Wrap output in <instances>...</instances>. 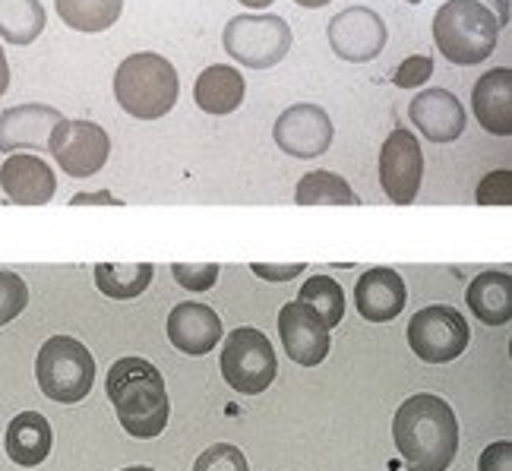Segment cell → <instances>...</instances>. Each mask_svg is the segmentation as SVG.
Wrapping results in <instances>:
<instances>
[{
  "mask_svg": "<svg viewBox=\"0 0 512 471\" xmlns=\"http://www.w3.org/2000/svg\"><path fill=\"white\" fill-rule=\"evenodd\" d=\"M0 187H4L7 200L16 206H45L54 200L57 178L51 165L38 159V155L13 152L0 165Z\"/></svg>",
  "mask_w": 512,
  "mask_h": 471,
  "instance_id": "e0dca14e",
  "label": "cell"
},
{
  "mask_svg": "<svg viewBox=\"0 0 512 471\" xmlns=\"http://www.w3.org/2000/svg\"><path fill=\"white\" fill-rule=\"evenodd\" d=\"M225 339V329L219 313L206 304H177L168 313V342L184 351L190 358H203L209 351L219 348V342Z\"/></svg>",
  "mask_w": 512,
  "mask_h": 471,
  "instance_id": "2e32d148",
  "label": "cell"
},
{
  "mask_svg": "<svg viewBox=\"0 0 512 471\" xmlns=\"http://www.w3.org/2000/svg\"><path fill=\"white\" fill-rule=\"evenodd\" d=\"M424 181V152L418 136L396 127L380 149V187L386 200L396 206H411L418 200V190Z\"/></svg>",
  "mask_w": 512,
  "mask_h": 471,
  "instance_id": "30bf717a",
  "label": "cell"
},
{
  "mask_svg": "<svg viewBox=\"0 0 512 471\" xmlns=\"http://www.w3.org/2000/svg\"><path fill=\"white\" fill-rule=\"evenodd\" d=\"M121 471H152L149 465H133V468H121Z\"/></svg>",
  "mask_w": 512,
  "mask_h": 471,
  "instance_id": "ab89813d",
  "label": "cell"
},
{
  "mask_svg": "<svg viewBox=\"0 0 512 471\" xmlns=\"http://www.w3.org/2000/svg\"><path fill=\"white\" fill-rule=\"evenodd\" d=\"M405 4H421V0H405Z\"/></svg>",
  "mask_w": 512,
  "mask_h": 471,
  "instance_id": "60d3db41",
  "label": "cell"
},
{
  "mask_svg": "<svg viewBox=\"0 0 512 471\" xmlns=\"http://www.w3.org/2000/svg\"><path fill=\"white\" fill-rule=\"evenodd\" d=\"M181 95V80L168 57L155 51H136L124 57L114 73V98L121 111L136 121H159Z\"/></svg>",
  "mask_w": 512,
  "mask_h": 471,
  "instance_id": "3957f363",
  "label": "cell"
},
{
  "mask_svg": "<svg viewBox=\"0 0 512 471\" xmlns=\"http://www.w3.org/2000/svg\"><path fill=\"white\" fill-rule=\"evenodd\" d=\"M329 45L348 64H370L383 54L389 32L377 10L370 7H348L329 19Z\"/></svg>",
  "mask_w": 512,
  "mask_h": 471,
  "instance_id": "8fae6325",
  "label": "cell"
},
{
  "mask_svg": "<svg viewBox=\"0 0 512 471\" xmlns=\"http://www.w3.org/2000/svg\"><path fill=\"white\" fill-rule=\"evenodd\" d=\"M92 276L105 298L133 301L152 285L155 266L152 263H98L92 269Z\"/></svg>",
  "mask_w": 512,
  "mask_h": 471,
  "instance_id": "603a6c76",
  "label": "cell"
},
{
  "mask_svg": "<svg viewBox=\"0 0 512 471\" xmlns=\"http://www.w3.org/2000/svg\"><path fill=\"white\" fill-rule=\"evenodd\" d=\"M64 114L51 105H13L0 114V152L13 155L19 149L48 152V140Z\"/></svg>",
  "mask_w": 512,
  "mask_h": 471,
  "instance_id": "9a60e30c",
  "label": "cell"
},
{
  "mask_svg": "<svg viewBox=\"0 0 512 471\" xmlns=\"http://www.w3.org/2000/svg\"><path fill=\"white\" fill-rule=\"evenodd\" d=\"M503 26L478 0H446L433 16L437 51L456 67H475L497 51Z\"/></svg>",
  "mask_w": 512,
  "mask_h": 471,
  "instance_id": "277c9868",
  "label": "cell"
},
{
  "mask_svg": "<svg viewBox=\"0 0 512 471\" xmlns=\"http://www.w3.org/2000/svg\"><path fill=\"white\" fill-rule=\"evenodd\" d=\"M478 471H512V443L509 440L490 443L478 459Z\"/></svg>",
  "mask_w": 512,
  "mask_h": 471,
  "instance_id": "d6a6232c",
  "label": "cell"
},
{
  "mask_svg": "<svg viewBox=\"0 0 512 471\" xmlns=\"http://www.w3.org/2000/svg\"><path fill=\"white\" fill-rule=\"evenodd\" d=\"M298 206H358V193L345 178L332 171H307L294 190Z\"/></svg>",
  "mask_w": 512,
  "mask_h": 471,
  "instance_id": "484cf974",
  "label": "cell"
},
{
  "mask_svg": "<svg viewBox=\"0 0 512 471\" xmlns=\"http://www.w3.org/2000/svg\"><path fill=\"white\" fill-rule=\"evenodd\" d=\"M7 89H10V64H7L4 48H0V98L7 95Z\"/></svg>",
  "mask_w": 512,
  "mask_h": 471,
  "instance_id": "8d00e7d4",
  "label": "cell"
},
{
  "mask_svg": "<svg viewBox=\"0 0 512 471\" xmlns=\"http://www.w3.org/2000/svg\"><path fill=\"white\" fill-rule=\"evenodd\" d=\"M509 187H512V171H490L487 178L481 181V187H478V203L481 206H506L509 200H512V193H509Z\"/></svg>",
  "mask_w": 512,
  "mask_h": 471,
  "instance_id": "1f68e13d",
  "label": "cell"
},
{
  "mask_svg": "<svg viewBox=\"0 0 512 471\" xmlns=\"http://www.w3.org/2000/svg\"><path fill=\"white\" fill-rule=\"evenodd\" d=\"M307 269V263H285V266H266V263H250V272L253 276H260L266 282H288L294 276H301V272Z\"/></svg>",
  "mask_w": 512,
  "mask_h": 471,
  "instance_id": "836d02e7",
  "label": "cell"
},
{
  "mask_svg": "<svg viewBox=\"0 0 512 471\" xmlns=\"http://www.w3.org/2000/svg\"><path fill=\"white\" fill-rule=\"evenodd\" d=\"M241 7H247V10H266V7H272L275 0H238Z\"/></svg>",
  "mask_w": 512,
  "mask_h": 471,
  "instance_id": "74e56055",
  "label": "cell"
},
{
  "mask_svg": "<svg viewBox=\"0 0 512 471\" xmlns=\"http://www.w3.org/2000/svg\"><path fill=\"white\" fill-rule=\"evenodd\" d=\"M222 45L231 61L250 70H269L282 64L291 51V29L282 16L272 13H241L228 19Z\"/></svg>",
  "mask_w": 512,
  "mask_h": 471,
  "instance_id": "8992f818",
  "label": "cell"
},
{
  "mask_svg": "<svg viewBox=\"0 0 512 471\" xmlns=\"http://www.w3.org/2000/svg\"><path fill=\"white\" fill-rule=\"evenodd\" d=\"M465 301L471 313L487 326H506L512 320V279L503 269H487L471 279Z\"/></svg>",
  "mask_w": 512,
  "mask_h": 471,
  "instance_id": "7402d4cb",
  "label": "cell"
},
{
  "mask_svg": "<svg viewBox=\"0 0 512 471\" xmlns=\"http://www.w3.org/2000/svg\"><path fill=\"white\" fill-rule=\"evenodd\" d=\"M51 440H54V434H51L48 418L38 415V411H23V415H16L7 424L4 446H7V456L19 468H35L48 459Z\"/></svg>",
  "mask_w": 512,
  "mask_h": 471,
  "instance_id": "44dd1931",
  "label": "cell"
},
{
  "mask_svg": "<svg viewBox=\"0 0 512 471\" xmlns=\"http://www.w3.org/2000/svg\"><path fill=\"white\" fill-rule=\"evenodd\" d=\"M272 140L294 159H320L332 146V121L320 105H291L275 121Z\"/></svg>",
  "mask_w": 512,
  "mask_h": 471,
  "instance_id": "7c38bea8",
  "label": "cell"
},
{
  "mask_svg": "<svg viewBox=\"0 0 512 471\" xmlns=\"http://www.w3.org/2000/svg\"><path fill=\"white\" fill-rule=\"evenodd\" d=\"M222 377L225 383L241 392V396H260L266 392L279 374V361H275V348L253 326H238L222 339Z\"/></svg>",
  "mask_w": 512,
  "mask_h": 471,
  "instance_id": "52a82bcc",
  "label": "cell"
},
{
  "mask_svg": "<svg viewBox=\"0 0 512 471\" xmlns=\"http://www.w3.org/2000/svg\"><path fill=\"white\" fill-rule=\"evenodd\" d=\"M471 111L475 121L494 136L512 133V70L497 67L484 73L471 89Z\"/></svg>",
  "mask_w": 512,
  "mask_h": 471,
  "instance_id": "d6986e66",
  "label": "cell"
},
{
  "mask_svg": "<svg viewBox=\"0 0 512 471\" xmlns=\"http://www.w3.org/2000/svg\"><path fill=\"white\" fill-rule=\"evenodd\" d=\"M433 76V61L427 54H411L399 64V70L392 73V83L399 89H418V86H427V80Z\"/></svg>",
  "mask_w": 512,
  "mask_h": 471,
  "instance_id": "4dcf8cb0",
  "label": "cell"
},
{
  "mask_svg": "<svg viewBox=\"0 0 512 471\" xmlns=\"http://www.w3.org/2000/svg\"><path fill=\"white\" fill-rule=\"evenodd\" d=\"M48 13L42 0H0V38L10 45H32L45 32Z\"/></svg>",
  "mask_w": 512,
  "mask_h": 471,
  "instance_id": "cb8c5ba5",
  "label": "cell"
},
{
  "mask_svg": "<svg viewBox=\"0 0 512 471\" xmlns=\"http://www.w3.org/2000/svg\"><path fill=\"white\" fill-rule=\"evenodd\" d=\"M298 301L307 304L317 317L326 323V329H336L345 320V291L336 279L329 276H313L304 282Z\"/></svg>",
  "mask_w": 512,
  "mask_h": 471,
  "instance_id": "4316f807",
  "label": "cell"
},
{
  "mask_svg": "<svg viewBox=\"0 0 512 471\" xmlns=\"http://www.w3.org/2000/svg\"><path fill=\"white\" fill-rule=\"evenodd\" d=\"M29 304V288L26 282L10 269H0V326L13 323Z\"/></svg>",
  "mask_w": 512,
  "mask_h": 471,
  "instance_id": "83f0119b",
  "label": "cell"
},
{
  "mask_svg": "<svg viewBox=\"0 0 512 471\" xmlns=\"http://www.w3.org/2000/svg\"><path fill=\"white\" fill-rule=\"evenodd\" d=\"M408 117L430 143H456L468 124L462 102L449 89H421L411 98Z\"/></svg>",
  "mask_w": 512,
  "mask_h": 471,
  "instance_id": "5bb4252c",
  "label": "cell"
},
{
  "mask_svg": "<svg viewBox=\"0 0 512 471\" xmlns=\"http://www.w3.org/2000/svg\"><path fill=\"white\" fill-rule=\"evenodd\" d=\"M51 159L70 178H92L105 168L111 155V136L92 121H64L54 127L48 140Z\"/></svg>",
  "mask_w": 512,
  "mask_h": 471,
  "instance_id": "9c48e42d",
  "label": "cell"
},
{
  "mask_svg": "<svg viewBox=\"0 0 512 471\" xmlns=\"http://www.w3.org/2000/svg\"><path fill=\"white\" fill-rule=\"evenodd\" d=\"M478 4H481L484 10L494 13L500 26H509V16H512V13H509V0H478Z\"/></svg>",
  "mask_w": 512,
  "mask_h": 471,
  "instance_id": "d590c367",
  "label": "cell"
},
{
  "mask_svg": "<svg viewBox=\"0 0 512 471\" xmlns=\"http://www.w3.org/2000/svg\"><path fill=\"white\" fill-rule=\"evenodd\" d=\"M468 342H471L468 320L456 307L430 304L421 307L408 323V345L424 364L456 361L459 355H465Z\"/></svg>",
  "mask_w": 512,
  "mask_h": 471,
  "instance_id": "ba28073f",
  "label": "cell"
},
{
  "mask_svg": "<svg viewBox=\"0 0 512 471\" xmlns=\"http://www.w3.org/2000/svg\"><path fill=\"white\" fill-rule=\"evenodd\" d=\"M108 399L117 421L136 440H155L168 427L171 399L159 367L146 358H121L108 370Z\"/></svg>",
  "mask_w": 512,
  "mask_h": 471,
  "instance_id": "7a4b0ae2",
  "label": "cell"
},
{
  "mask_svg": "<svg viewBox=\"0 0 512 471\" xmlns=\"http://www.w3.org/2000/svg\"><path fill=\"white\" fill-rule=\"evenodd\" d=\"M279 336L285 355L301 367H317L329 355V329L326 323L301 301H288L279 313Z\"/></svg>",
  "mask_w": 512,
  "mask_h": 471,
  "instance_id": "4fadbf2b",
  "label": "cell"
},
{
  "mask_svg": "<svg viewBox=\"0 0 512 471\" xmlns=\"http://www.w3.org/2000/svg\"><path fill=\"white\" fill-rule=\"evenodd\" d=\"M298 7H304V10H320V7H329L332 0H294Z\"/></svg>",
  "mask_w": 512,
  "mask_h": 471,
  "instance_id": "f35d334b",
  "label": "cell"
},
{
  "mask_svg": "<svg viewBox=\"0 0 512 471\" xmlns=\"http://www.w3.org/2000/svg\"><path fill=\"white\" fill-rule=\"evenodd\" d=\"M405 301H408L405 279L389 266L367 269L358 279V285H354V304H358V313L370 323L396 320L405 310Z\"/></svg>",
  "mask_w": 512,
  "mask_h": 471,
  "instance_id": "ac0fdd59",
  "label": "cell"
},
{
  "mask_svg": "<svg viewBox=\"0 0 512 471\" xmlns=\"http://www.w3.org/2000/svg\"><path fill=\"white\" fill-rule=\"evenodd\" d=\"M54 10L76 32H105L124 13V0H54Z\"/></svg>",
  "mask_w": 512,
  "mask_h": 471,
  "instance_id": "d4e9b609",
  "label": "cell"
},
{
  "mask_svg": "<svg viewBox=\"0 0 512 471\" xmlns=\"http://www.w3.org/2000/svg\"><path fill=\"white\" fill-rule=\"evenodd\" d=\"M193 471H250V465L238 446L215 443V446L203 449L200 459L193 462Z\"/></svg>",
  "mask_w": 512,
  "mask_h": 471,
  "instance_id": "f1b7e54d",
  "label": "cell"
},
{
  "mask_svg": "<svg viewBox=\"0 0 512 471\" xmlns=\"http://www.w3.org/2000/svg\"><path fill=\"white\" fill-rule=\"evenodd\" d=\"M392 440L408 471H446L459 453V421L433 392L408 396L392 418Z\"/></svg>",
  "mask_w": 512,
  "mask_h": 471,
  "instance_id": "6da1fadb",
  "label": "cell"
},
{
  "mask_svg": "<svg viewBox=\"0 0 512 471\" xmlns=\"http://www.w3.org/2000/svg\"><path fill=\"white\" fill-rule=\"evenodd\" d=\"M121 206V200H117L114 193L108 190H98V193H76L73 196V206Z\"/></svg>",
  "mask_w": 512,
  "mask_h": 471,
  "instance_id": "e575fe53",
  "label": "cell"
},
{
  "mask_svg": "<svg viewBox=\"0 0 512 471\" xmlns=\"http://www.w3.org/2000/svg\"><path fill=\"white\" fill-rule=\"evenodd\" d=\"M219 263H171L174 282L187 291H209L219 282Z\"/></svg>",
  "mask_w": 512,
  "mask_h": 471,
  "instance_id": "f546056e",
  "label": "cell"
},
{
  "mask_svg": "<svg viewBox=\"0 0 512 471\" xmlns=\"http://www.w3.org/2000/svg\"><path fill=\"white\" fill-rule=\"evenodd\" d=\"M35 380L38 389L51 402L76 405L83 402L95 383V358L92 351L70 336H51L35 358Z\"/></svg>",
  "mask_w": 512,
  "mask_h": 471,
  "instance_id": "5b68a950",
  "label": "cell"
},
{
  "mask_svg": "<svg viewBox=\"0 0 512 471\" xmlns=\"http://www.w3.org/2000/svg\"><path fill=\"white\" fill-rule=\"evenodd\" d=\"M244 95H247V83L241 70H234L228 64H212L206 67L193 83V102L200 111L206 114H231L244 105Z\"/></svg>",
  "mask_w": 512,
  "mask_h": 471,
  "instance_id": "ffe728a7",
  "label": "cell"
}]
</instances>
